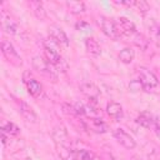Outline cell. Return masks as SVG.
I'll list each match as a JSON object with an SVG mask.
<instances>
[{"instance_id": "10", "label": "cell", "mask_w": 160, "mask_h": 160, "mask_svg": "<svg viewBox=\"0 0 160 160\" xmlns=\"http://www.w3.org/2000/svg\"><path fill=\"white\" fill-rule=\"evenodd\" d=\"M44 58L51 64L54 65L55 68H61L64 60L60 55V52L54 49V48H50V46H44Z\"/></svg>"}, {"instance_id": "27", "label": "cell", "mask_w": 160, "mask_h": 160, "mask_svg": "<svg viewBox=\"0 0 160 160\" xmlns=\"http://www.w3.org/2000/svg\"><path fill=\"white\" fill-rule=\"evenodd\" d=\"M76 29L80 31H86L88 29H89V24L88 22H85V21H80V22H78L76 24Z\"/></svg>"}, {"instance_id": "32", "label": "cell", "mask_w": 160, "mask_h": 160, "mask_svg": "<svg viewBox=\"0 0 160 160\" xmlns=\"http://www.w3.org/2000/svg\"><path fill=\"white\" fill-rule=\"evenodd\" d=\"M158 79H159V80H160V70H159V78H158Z\"/></svg>"}, {"instance_id": "14", "label": "cell", "mask_w": 160, "mask_h": 160, "mask_svg": "<svg viewBox=\"0 0 160 160\" xmlns=\"http://www.w3.org/2000/svg\"><path fill=\"white\" fill-rule=\"evenodd\" d=\"M80 91L85 96H88L90 100H94V101L100 96V89L95 84H92V82H84V84H81L80 85Z\"/></svg>"}, {"instance_id": "25", "label": "cell", "mask_w": 160, "mask_h": 160, "mask_svg": "<svg viewBox=\"0 0 160 160\" xmlns=\"http://www.w3.org/2000/svg\"><path fill=\"white\" fill-rule=\"evenodd\" d=\"M129 90H131V91H134V92H135V91L144 90L141 81H140V80H131V81L129 82Z\"/></svg>"}, {"instance_id": "22", "label": "cell", "mask_w": 160, "mask_h": 160, "mask_svg": "<svg viewBox=\"0 0 160 160\" xmlns=\"http://www.w3.org/2000/svg\"><path fill=\"white\" fill-rule=\"evenodd\" d=\"M135 58V51L131 48H124L119 52V60L122 64H130Z\"/></svg>"}, {"instance_id": "3", "label": "cell", "mask_w": 160, "mask_h": 160, "mask_svg": "<svg viewBox=\"0 0 160 160\" xmlns=\"http://www.w3.org/2000/svg\"><path fill=\"white\" fill-rule=\"evenodd\" d=\"M96 22H98L99 28L101 29V31H102L108 38H110V39H112V40H118V39L120 38V34H119V31H118V28H116V25H115V21L110 20L109 18H106V16H104V15H100V16H98Z\"/></svg>"}, {"instance_id": "1", "label": "cell", "mask_w": 160, "mask_h": 160, "mask_svg": "<svg viewBox=\"0 0 160 160\" xmlns=\"http://www.w3.org/2000/svg\"><path fill=\"white\" fill-rule=\"evenodd\" d=\"M32 68L39 71L40 74L50 78V79H56L58 78V70L54 65H51L45 58L40 56V55H36L32 58Z\"/></svg>"}, {"instance_id": "9", "label": "cell", "mask_w": 160, "mask_h": 160, "mask_svg": "<svg viewBox=\"0 0 160 160\" xmlns=\"http://www.w3.org/2000/svg\"><path fill=\"white\" fill-rule=\"evenodd\" d=\"M1 28L6 34H10V35L16 34L19 29L18 22L5 10H1Z\"/></svg>"}, {"instance_id": "30", "label": "cell", "mask_w": 160, "mask_h": 160, "mask_svg": "<svg viewBox=\"0 0 160 160\" xmlns=\"http://www.w3.org/2000/svg\"><path fill=\"white\" fill-rule=\"evenodd\" d=\"M131 160H142V159H141L140 156H136V155H135V156H132V158H131Z\"/></svg>"}, {"instance_id": "26", "label": "cell", "mask_w": 160, "mask_h": 160, "mask_svg": "<svg viewBox=\"0 0 160 160\" xmlns=\"http://www.w3.org/2000/svg\"><path fill=\"white\" fill-rule=\"evenodd\" d=\"M148 158L150 160H160V150L159 149H152L151 151L148 152Z\"/></svg>"}, {"instance_id": "13", "label": "cell", "mask_w": 160, "mask_h": 160, "mask_svg": "<svg viewBox=\"0 0 160 160\" xmlns=\"http://www.w3.org/2000/svg\"><path fill=\"white\" fill-rule=\"evenodd\" d=\"M156 120L158 119L150 111H141L136 118V122L139 125H141L142 128H145V129H151V128L154 129V125H155Z\"/></svg>"}, {"instance_id": "11", "label": "cell", "mask_w": 160, "mask_h": 160, "mask_svg": "<svg viewBox=\"0 0 160 160\" xmlns=\"http://www.w3.org/2000/svg\"><path fill=\"white\" fill-rule=\"evenodd\" d=\"M24 82H25V86H26V90L28 92L34 96V98H40L42 95V85L34 78H25L24 79Z\"/></svg>"}, {"instance_id": "8", "label": "cell", "mask_w": 160, "mask_h": 160, "mask_svg": "<svg viewBox=\"0 0 160 160\" xmlns=\"http://www.w3.org/2000/svg\"><path fill=\"white\" fill-rule=\"evenodd\" d=\"M52 140L56 146H69V134L65 126L58 125L52 130Z\"/></svg>"}, {"instance_id": "4", "label": "cell", "mask_w": 160, "mask_h": 160, "mask_svg": "<svg viewBox=\"0 0 160 160\" xmlns=\"http://www.w3.org/2000/svg\"><path fill=\"white\" fill-rule=\"evenodd\" d=\"M1 52H2L4 58H5L10 64H12L14 66H20V65L22 64L21 56H20V55L18 54V51L15 50L14 45H12L9 40H6V39H4V40L1 41Z\"/></svg>"}, {"instance_id": "15", "label": "cell", "mask_w": 160, "mask_h": 160, "mask_svg": "<svg viewBox=\"0 0 160 160\" xmlns=\"http://www.w3.org/2000/svg\"><path fill=\"white\" fill-rule=\"evenodd\" d=\"M106 112L110 118H112L114 120L119 121L124 118V110H122V106L116 102V101H110L108 102L106 105Z\"/></svg>"}, {"instance_id": "18", "label": "cell", "mask_w": 160, "mask_h": 160, "mask_svg": "<svg viewBox=\"0 0 160 160\" xmlns=\"http://www.w3.org/2000/svg\"><path fill=\"white\" fill-rule=\"evenodd\" d=\"M29 6L32 11V14L35 15L36 19L39 20H45L46 18V11H45V8H44V4L41 1H38V0H32L29 2Z\"/></svg>"}, {"instance_id": "23", "label": "cell", "mask_w": 160, "mask_h": 160, "mask_svg": "<svg viewBox=\"0 0 160 160\" xmlns=\"http://www.w3.org/2000/svg\"><path fill=\"white\" fill-rule=\"evenodd\" d=\"M131 6H134L140 14H146L149 10H150V5L146 2V1H144V0H136V1H132V4H131Z\"/></svg>"}, {"instance_id": "20", "label": "cell", "mask_w": 160, "mask_h": 160, "mask_svg": "<svg viewBox=\"0 0 160 160\" xmlns=\"http://www.w3.org/2000/svg\"><path fill=\"white\" fill-rule=\"evenodd\" d=\"M1 132L10 138V136H16L20 132V129L12 121H4L1 125Z\"/></svg>"}, {"instance_id": "2", "label": "cell", "mask_w": 160, "mask_h": 160, "mask_svg": "<svg viewBox=\"0 0 160 160\" xmlns=\"http://www.w3.org/2000/svg\"><path fill=\"white\" fill-rule=\"evenodd\" d=\"M138 74H139V80L141 81L145 91H150L158 86V84H159L158 76L152 71H150L148 68H144V66L139 68Z\"/></svg>"}, {"instance_id": "16", "label": "cell", "mask_w": 160, "mask_h": 160, "mask_svg": "<svg viewBox=\"0 0 160 160\" xmlns=\"http://www.w3.org/2000/svg\"><path fill=\"white\" fill-rule=\"evenodd\" d=\"M85 49L88 51V54H90L91 56H99L101 54V46L99 44V41L94 38V36H89L85 40Z\"/></svg>"}, {"instance_id": "19", "label": "cell", "mask_w": 160, "mask_h": 160, "mask_svg": "<svg viewBox=\"0 0 160 160\" xmlns=\"http://www.w3.org/2000/svg\"><path fill=\"white\" fill-rule=\"evenodd\" d=\"M65 5L69 9V11L71 14H75V15L82 14L86 10V6H85V2L84 1H74V0H70V1H66Z\"/></svg>"}, {"instance_id": "5", "label": "cell", "mask_w": 160, "mask_h": 160, "mask_svg": "<svg viewBox=\"0 0 160 160\" xmlns=\"http://www.w3.org/2000/svg\"><path fill=\"white\" fill-rule=\"evenodd\" d=\"M115 25H116V28H118V31H119L120 36L124 35V36H126V38H132L135 34H138L135 24H134L130 19H128V18H125V16L118 18V19L115 20Z\"/></svg>"}, {"instance_id": "24", "label": "cell", "mask_w": 160, "mask_h": 160, "mask_svg": "<svg viewBox=\"0 0 160 160\" xmlns=\"http://www.w3.org/2000/svg\"><path fill=\"white\" fill-rule=\"evenodd\" d=\"M76 160H94V155L89 150H78L75 151Z\"/></svg>"}, {"instance_id": "29", "label": "cell", "mask_w": 160, "mask_h": 160, "mask_svg": "<svg viewBox=\"0 0 160 160\" xmlns=\"http://www.w3.org/2000/svg\"><path fill=\"white\" fill-rule=\"evenodd\" d=\"M154 131L156 132L158 136H160V120H156V122L154 125Z\"/></svg>"}, {"instance_id": "21", "label": "cell", "mask_w": 160, "mask_h": 160, "mask_svg": "<svg viewBox=\"0 0 160 160\" xmlns=\"http://www.w3.org/2000/svg\"><path fill=\"white\" fill-rule=\"evenodd\" d=\"M58 155L60 156L61 160H76L75 151L70 149V146H56Z\"/></svg>"}, {"instance_id": "7", "label": "cell", "mask_w": 160, "mask_h": 160, "mask_svg": "<svg viewBox=\"0 0 160 160\" xmlns=\"http://www.w3.org/2000/svg\"><path fill=\"white\" fill-rule=\"evenodd\" d=\"M49 35H50V39L59 46H64V48H68L69 44H70V40L68 38V35L65 34V31L59 28V26H51L49 28Z\"/></svg>"}, {"instance_id": "6", "label": "cell", "mask_w": 160, "mask_h": 160, "mask_svg": "<svg viewBox=\"0 0 160 160\" xmlns=\"http://www.w3.org/2000/svg\"><path fill=\"white\" fill-rule=\"evenodd\" d=\"M114 138L122 148H125L128 150H132L136 146V141L134 140V138L129 132H126L124 129H120V128L115 129L114 130Z\"/></svg>"}, {"instance_id": "31", "label": "cell", "mask_w": 160, "mask_h": 160, "mask_svg": "<svg viewBox=\"0 0 160 160\" xmlns=\"http://www.w3.org/2000/svg\"><path fill=\"white\" fill-rule=\"evenodd\" d=\"M158 35H159V38H160V28H159V30H158Z\"/></svg>"}, {"instance_id": "12", "label": "cell", "mask_w": 160, "mask_h": 160, "mask_svg": "<svg viewBox=\"0 0 160 160\" xmlns=\"http://www.w3.org/2000/svg\"><path fill=\"white\" fill-rule=\"evenodd\" d=\"M19 112H20V115H21L26 121H29V122H36V120H38L36 112H35L34 109H32L29 104H26L25 101H20V102H19Z\"/></svg>"}, {"instance_id": "28", "label": "cell", "mask_w": 160, "mask_h": 160, "mask_svg": "<svg viewBox=\"0 0 160 160\" xmlns=\"http://www.w3.org/2000/svg\"><path fill=\"white\" fill-rule=\"evenodd\" d=\"M100 158H101V160H116V158L111 154V152H102L101 155H100Z\"/></svg>"}, {"instance_id": "17", "label": "cell", "mask_w": 160, "mask_h": 160, "mask_svg": "<svg viewBox=\"0 0 160 160\" xmlns=\"http://www.w3.org/2000/svg\"><path fill=\"white\" fill-rule=\"evenodd\" d=\"M88 125H89V129L98 132V134H104L108 131V125L100 119V118H91V119H88Z\"/></svg>"}]
</instances>
